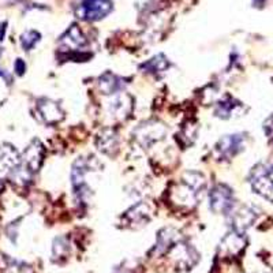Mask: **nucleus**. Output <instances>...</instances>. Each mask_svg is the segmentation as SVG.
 <instances>
[{
	"instance_id": "nucleus-1",
	"label": "nucleus",
	"mask_w": 273,
	"mask_h": 273,
	"mask_svg": "<svg viewBox=\"0 0 273 273\" xmlns=\"http://www.w3.org/2000/svg\"><path fill=\"white\" fill-rule=\"evenodd\" d=\"M166 135H167V127L154 121L145 122L133 131L134 141L144 149L152 148L153 145L158 144L166 138Z\"/></svg>"
},
{
	"instance_id": "nucleus-2",
	"label": "nucleus",
	"mask_w": 273,
	"mask_h": 273,
	"mask_svg": "<svg viewBox=\"0 0 273 273\" xmlns=\"http://www.w3.org/2000/svg\"><path fill=\"white\" fill-rule=\"evenodd\" d=\"M250 183L257 194L273 202V166L259 164L253 168Z\"/></svg>"
},
{
	"instance_id": "nucleus-3",
	"label": "nucleus",
	"mask_w": 273,
	"mask_h": 273,
	"mask_svg": "<svg viewBox=\"0 0 273 273\" xmlns=\"http://www.w3.org/2000/svg\"><path fill=\"white\" fill-rule=\"evenodd\" d=\"M114 9L111 0H82L77 9V17L84 21H100Z\"/></svg>"
},
{
	"instance_id": "nucleus-4",
	"label": "nucleus",
	"mask_w": 273,
	"mask_h": 273,
	"mask_svg": "<svg viewBox=\"0 0 273 273\" xmlns=\"http://www.w3.org/2000/svg\"><path fill=\"white\" fill-rule=\"evenodd\" d=\"M209 209L213 213L228 214L234 209V193L226 185L214 186L209 191Z\"/></svg>"
},
{
	"instance_id": "nucleus-5",
	"label": "nucleus",
	"mask_w": 273,
	"mask_h": 273,
	"mask_svg": "<svg viewBox=\"0 0 273 273\" xmlns=\"http://www.w3.org/2000/svg\"><path fill=\"white\" fill-rule=\"evenodd\" d=\"M134 108V98L127 93H116L108 105V112L115 121H126Z\"/></svg>"
},
{
	"instance_id": "nucleus-6",
	"label": "nucleus",
	"mask_w": 273,
	"mask_h": 273,
	"mask_svg": "<svg viewBox=\"0 0 273 273\" xmlns=\"http://www.w3.org/2000/svg\"><path fill=\"white\" fill-rule=\"evenodd\" d=\"M245 137L243 134L224 135L216 144V152L220 158H232L243 149Z\"/></svg>"
},
{
	"instance_id": "nucleus-7",
	"label": "nucleus",
	"mask_w": 273,
	"mask_h": 273,
	"mask_svg": "<svg viewBox=\"0 0 273 273\" xmlns=\"http://www.w3.org/2000/svg\"><path fill=\"white\" fill-rule=\"evenodd\" d=\"M37 114L44 123L46 125H55L65 118V111L56 101L49 98H41L37 101Z\"/></svg>"
},
{
	"instance_id": "nucleus-8",
	"label": "nucleus",
	"mask_w": 273,
	"mask_h": 273,
	"mask_svg": "<svg viewBox=\"0 0 273 273\" xmlns=\"http://www.w3.org/2000/svg\"><path fill=\"white\" fill-rule=\"evenodd\" d=\"M97 149L104 154L114 156L119 150V137L114 129L102 130L96 141Z\"/></svg>"
},
{
	"instance_id": "nucleus-9",
	"label": "nucleus",
	"mask_w": 273,
	"mask_h": 273,
	"mask_svg": "<svg viewBox=\"0 0 273 273\" xmlns=\"http://www.w3.org/2000/svg\"><path fill=\"white\" fill-rule=\"evenodd\" d=\"M243 110V104L238 101L232 96H224L220 101L216 104L214 108V115L222 119H230L232 116L239 115Z\"/></svg>"
},
{
	"instance_id": "nucleus-10",
	"label": "nucleus",
	"mask_w": 273,
	"mask_h": 273,
	"mask_svg": "<svg viewBox=\"0 0 273 273\" xmlns=\"http://www.w3.org/2000/svg\"><path fill=\"white\" fill-rule=\"evenodd\" d=\"M42 157H44L42 145L38 141H34L32 145H29V148L23 153V162L26 164V168L29 171L34 172L41 166Z\"/></svg>"
},
{
	"instance_id": "nucleus-11",
	"label": "nucleus",
	"mask_w": 273,
	"mask_h": 273,
	"mask_svg": "<svg viewBox=\"0 0 273 273\" xmlns=\"http://www.w3.org/2000/svg\"><path fill=\"white\" fill-rule=\"evenodd\" d=\"M61 42L65 45L66 51H67V49H69V51H77V49L82 51L81 48H84V46L88 44L82 32H81L79 28H77L75 25H73V26L66 32L65 36L62 37Z\"/></svg>"
},
{
	"instance_id": "nucleus-12",
	"label": "nucleus",
	"mask_w": 273,
	"mask_h": 273,
	"mask_svg": "<svg viewBox=\"0 0 273 273\" xmlns=\"http://www.w3.org/2000/svg\"><path fill=\"white\" fill-rule=\"evenodd\" d=\"M254 209L245 206V208L238 209L235 214L232 216V224H234V231L243 232L247 227H250L251 223L255 220Z\"/></svg>"
},
{
	"instance_id": "nucleus-13",
	"label": "nucleus",
	"mask_w": 273,
	"mask_h": 273,
	"mask_svg": "<svg viewBox=\"0 0 273 273\" xmlns=\"http://www.w3.org/2000/svg\"><path fill=\"white\" fill-rule=\"evenodd\" d=\"M123 86H125L123 81L111 73L102 74L98 79V88L104 94H116L118 92L123 90Z\"/></svg>"
},
{
	"instance_id": "nucleus-14",
	"label": "nucleus",
	"mask_w": 273,
	"mask_h": 273,
	"mask_svg": "<svg viewBox=\"0 0 273 273\" xmlns=\"http://www.w3.org/2000/svg\"><path fill=\"white\" fill-rule=\"evenodd\" d=\"M150 206H149L146 202H138L134 206H131V208L126 212L125 217L129 220V223H135V224H138V223H146L150 217Z\"/></svg>"
},
{
	"instance_id": "nucleus-15",
	"label": "nucleus",
	"mask_w": 273,
	"mask_h": 273,
	"mask_svg": "<svg viewBox=\"0 0 273 273\" xmlns=\"http://www.w3.org/2000/svg\"><path fill=\"white\" fill-rule=\"evenodd\" d=\"M18 162V152H17L13 146L5 145V146L0 148V168H2V171H3V170L7 171V170L17 167Z\"/></svg>"
},
{
	"instance_id": "nucleus-16",
	"label": "nucleus",
	"mask_w": 273,
	"mask_h": 273,
	"mask_svg": "<svg viewBox=\"0 0 273 273\" xmlns=\"http://www.w3.org/2000/svg\"><path fill=\"white\" fill-rule=\"evenodd\" d=\"M168 67H170V61H168L164 55L154 56L153 59H150V61H148L146 63L142 65V69H144L146 73H150V74L164 73V71H167Z\"/></svg>"
},
{
	"instance_id": "nucleus-17",
	"label": "nucleus",
	"mask_w": 273,
	"mask_h": 273,
	"mask_svg": "<svg viewBox=\"0 0 273 273\" xmlns=\"http://www.w3.org/2000/svg\"><path fill=\"white\" fill-rule=\"evenodd\" d=\"M38 41H40V33L36 32V30H29V32L23 33L22 37H21L22 46L26 51H30Z\"/></svg>"
},
{
	"instance_id": "nucleus-18",
	"label": "nucleus",
	"mask_w": 273,
	"mask_h": 273,
	"mask_svg": "<svg viewBox=\"0 0 273 273\" xmlns=\"http://www.w3.org/2000/svg\"><path fill=\"white\" fill-rule=\"evenodd\" d=\"M264 131H265V134L268 135L269 138H273V115L269 116L268 119L265 121Z\"/></svg>"
},
{
	"instance_id": "nucleus-19",
	"label": "nucleus",
	"mask_w": 273,
	"mask_h": 273,
	"mask_svg": "<svg viewBox=\"0 0 273 273\" xmlns=\"http://www.w3.org/2000/svg\"><path fill=\"white\" fill-rule=\"evenodd\" d=\"M25 67H26V66H25V63H23L22 61H21V59H18V61L15 62V71H17V74H23V71H25Z\"/></svg>"
},
{
	"instance_id": "nucleus-20",
	"label": "nucleus",
	"mask_w": 273,
	"mask_h": 273,
	"mask_svg": "<svg viewBox=\"0 0 273 273\" xmlns=\"http://www.w3.org/2000/svg\"><path fill=\"white\" fill-rule=\"evenodd\" d=\"M262 2H264V0H254L255 5H261V3H262Z\"/></svg>"
},
{
	"instance_id": "nucleus-21",
	"label": "nucleus",
	"mask_w": 273,
	"mask_h": 273,
	"mask_svg": "<svg viewBox=\"0 0 273 273\" xmlns=\"http://www.w3.org/2000/svg\"><path fill=\"white\" fill-rule=\"evenodd\" d=\"M0 189H2V182H0Z\"/></svg>"
}]
</instances>
